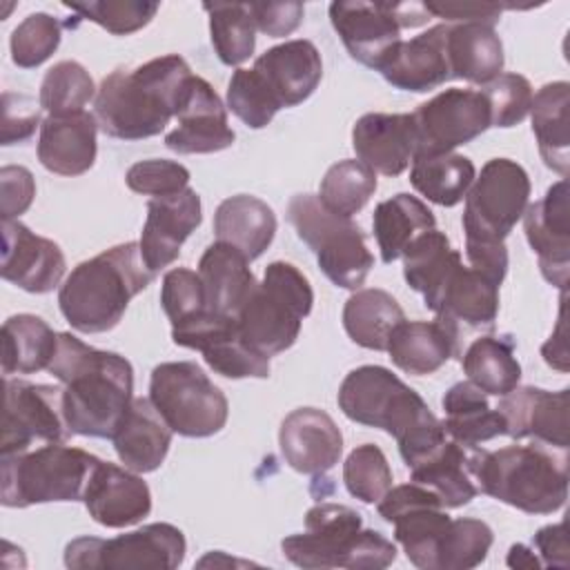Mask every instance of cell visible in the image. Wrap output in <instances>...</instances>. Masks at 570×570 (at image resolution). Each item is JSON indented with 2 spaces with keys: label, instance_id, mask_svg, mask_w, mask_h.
<instances>
[{
  "label": "cell",
  "instance_id": "1",
  "mask_svg": "<svg viewBox=\"0 0 570 570\" xmlns=\"http://www.w3.org/2000/svg\"><path fill=\"white\" fill-rule=\"evenodd\" d=\"M47 370L65 385L62 407L71 434L111 439L134 401L131 363L60 332Z\"/></svg>",
  "mask_w": 570,
  "mask_h": 570
},
{
  "label": "cell",
  "instance_id": "2",
  "mask_svg": "<svg viewBox=\"0 0 570 570\" xmlns=\"http://www.w3.org/2000/svg\"><path fill=\"white\" fill-rule=\"evenodd\" d=\"M338 407L350 421L394 436L407 468L423 461L448 436L443 421L432 414L421 394L381 365L352 370L338 387Z\"/></svg>",
  "mask_w": 570,
  "mask_h": 570
},
{
  "label": "cell",
  "instance_id": "3",
  "mask_svg": "<svg viewBox=\"0 0 570 570\" xmlns=\"http://www.w3.org/2000/svg\"><path fill=\"white\" fill-rule=\"evenodd\" d=\"M191 69L178 53L154 58L131 71L116 69L102 78L94 116L98 127L118 140H142L160 134L178 114Z\"/></svg>",
  "mask_w": 570,
  "mask_h": 570
},
{
  "label": "cell",
  "instance_id": "4",
  "mask_svg": "<svg viewBox=\"0 0 570 570\" xmlns=\"http://www.w3.org/2000/svg\"><path fill=\"white\" fill-rule=\"evenodd\" d=\"M154 276L142 261L138 243L129 240L109 247L71 269L58 292L60 312L82 334L109 332L120 323L129 301Z\"/></svg>",
  "mask_w": 570,
  "mask_h": 570
},
{
  "label": "cell",
  "instance_id": "5",
  "mask_svg": "<svg viewBox=\"0 0 570 570\" xmlns=\"http://www.w3.org/2000/svg\"><path fill=\"white\" fill-rule=\"evenodd\" d=\"M283 554L307 570H383L396 559L394 543L379 530L363 528L356 510L316 503L305 514V532L281 541Z\"/></svg>",
  "mask_w": 570,
  "mask_h": 570
},
{
  "label": "cell",
  "instance_id": "6",
  "mask_svg": "<svg viewBox=\"0 0 570 570\" xmlns=\"http://www.w3.org/2000/svg\"><path fill=\"white\" fill-rule=\"evenodd\" d=\"M479 490L528 514H552L568 499V448L541 441L481 452Z\"/></svg>",
  "mask_w": 570,
  "mask_h": 570
},
{
  "label": "cell",
  "instance_id": "7",
  "mask_svg": "<svg viewBox=\"0 0 570 570\" xmlns=\"http://www.w3.org/2000/svg\"><path fill=\"white\" fill-rule=\"evenodd\" d=\"M312 305L314 292L305 274L292 263L274 261L234 321L243 341L269 358L296 343Z\"/></svg>",
  "mask_w": 570,
  "mask_h": 570
},
{
  "label": "cell",
  "instance_id": "8",
  "mask_svg": "<svg viewBox=\"0 0 570 570\" xmlns=\"http://www.w3.org/2000/svg\"><path fill=\"white\" fill-rule=\"evenodd\" d=\"M98 461V456L65 443H45L20 454L2 456L0 501L7 508L82 501Z\"/></svg>",
  "mask_w": 570,
  "mask_h": 570
},
{
  "label": "cell",
  "instance_id": "9",
  "mask_svg": "<svg viewBox=\"0 0 570 570\" xmlns=\"http://www.w3.org/2000/svg\"><path fill=\"white\" fill-rule=\"evenodd\" d=\"M287 220L336 287L358 289L365 283L374 256L352 218L330 212L314 194H296L287 205Z\"/></svg>",
  "mask_w": 570,
  "mask_h": 570
},
{
  "label": "cell",
  "instance_id": "10",
  "mask_svg": "<svg viewBox=\"0 0 570 570\" xmlns=\"http://www.w3.org/2000/svg\"><path fill=\"white\" fill-rule=\"evenodd\" d=\"M149 401L180 436L203 439L227 423L229 403L218 385L191 361H169L154 367Z\"/></svg>",
  "mask_w": 570,
  "mask_h": 570
},
{
  "label": "cell",
  "instance_id": "11",
  "mask_svg": "<svg viewBox=\"0 0 570 570\" xmlns=\"http://www.w3.org/2000/svg\"><path fill=\"white\" fill-rule=\"evenodd\" d=\"M430 18L423 2L336 0L330 4L332 27L347 53L376 71L401 42V29L421 27Z\"/></svg>",
  "mask_w": 570,
  "mask_h": 570
},
{
  "label": "cell",
  "instance_id": "12",
  "mask_svg": "<svg viewBox=\"0 0 570 570\" xmlns=\"http://www.w3.org/2000/svg\"><path fill=\"white\" fill-rule=\"evenodd\" d=\"M185 537L171 523H147L114 539L78 537L65 548V566L78 570H174L185 559Z\"/></svg>",
  "mask_w": 570,
  "mask_h": 570
},
{
  "label": "cell",
  "instance_id": "13",
  "mask_svg": "<svg viewBox=\"0 0 570 570\" xmlns=\"http://www.w3.org/2000/svg\"><path fill=\"white\" fill-rule=\"evenodd\" d=\"M530 203L528 171L510 158H492L465 194V240L503 243Z\"/></svg>",
  "mask_w": 570,
  "mask_h": 570
},
{
  "label": "cell",
  "instance_id": "14",
  "mask_svg": "<svg viewBox=\"0 0 570 570\" xmlns=\"http://www.w3.org/2000/svg\"><path fill=\"white\" fill-rule=\"evenodd\" d=\"M69 436L62 387L4 376L2 456L20 454L45 443H65Z\"/></svg>",
  "mask_w": 570,
  "mask_h": 570
},
{
  "label": "cell",
  "instance_id": "15",
  "mask_svg": "<svg viewBox=\"0 0 570 570\" xmlns=\"http://www.w3.org/2000/svg\"><path fill=\"white\" fill-rule=\"evenodd\" d=\"M376 508L383 521L394 525V539L401 543L410 563L421 570H436L439 543L452 521L439 497L410 481L390 488Z\"/></svg>",
  "mask_w": 570,
  "mask_h": 570
},
{
  "label": "cell",
  "instance_id": "16",
  "mask_svg": "<svg viewBox=\"0 0 570 570\" xmlns=\"http://www.w3.org/2000/svg\"><path fill=\"white\" fill-rule=\"evenodd\" d=\"M416 156L450 154L479 138L490 122V107L481 89H445L421 102L412 114Z\"/></svg>",
  "mask_w": 570,
  "mask_h": 570
},
{
  "label": "cell",
  "instance_id": "17",
  "mask_svg": "<svg viewBox=\"0 0 570 570\" xmlns=\"http://www.w3.org/2000/svg\"><path fill=\"white\" fill-rule=\"evenodd\" d=\"M171 338L180 347L203 354L205 363L227 379H267L269 358L249 347L232 316L203 309L176 325Z\"/></svg>",
  "mask_w": 570,
  "mask_h": 570
},
{
  "label": "cell",
  "instance_id": "18",
  "mask_svg": "<svg viewBox=\"0 0 570 570\" xmlns=\"http://www.w3.org/2000/svg\"><path fill=\"white\" fill-rule=\"evenodd\" d=\"M428 309L436 314V321L452 334L461 352V343L470 334L494 330L499 285L470 265L456 263Z\"/></svg>",
  "mask_w": 570,
  "mask_h": 570
},
{
  "label": "cell",
  "instance_id": "19",
  "mask_svg": "<svg viewBox=\"0 0 570 570\" xmlns=\"http://www.w3.org/2000/svg\"><path fill=\"white\" fill-rule=\"evenodd\" d=\"M176 118L178 127L165 136V147L176 154H214L234 145L227 109L200 76L189 78Z\"/></svg>",
  "mask_w": 570,
  "mask_h": 570
},
{
  "label": "cell",
  "instance_id": "20",
  "mask_svg": "<svg viewBox=\"0 0 570 570\" xmlns=\"http://www.w3.org/2000/svg\"><path fill=\"white\" fill-rule=\"evenodd\" d=\"M67 263L58 243L33 234L20 220H2L4 281L31 294H47L60 285Z\"/></svg>",
  "mask_w": 570,
  "mask_h": 570
},
{
  "label": "cell",
  "instance_id": "21",
  "mask_svg": "<svg viewBox=\"0 0 570 570\" xmlns=\"http://www.w3.org/2000/svg\"><path fill=\"white\" fill-rule=\"evenodd\" d=\"M523 229L539 258L548 283L566 292L570 267V220H568V180L554 183L546 196L523 212Z\"/></svg>",
  "mask_w": 570,
  "mask_h": 570
},
{
  "label": "cell",
  "instance_id": "22",
  "mask_svg": "<svg viewBox=\"0 0 570 570\" xmlns=\"http://www.w3.org/2000/svg\"><path fill=\"white\" fill-rule=\"evenodd\" d=\"M200 220V196L189 187L178 194L149 198L147 220L138 240L145 265L154 274L171 265L178 258L183 243Z\"/></svg>",
  "mask_w": 570,
  "mask_h": 570
},
{
  "label": "cell",
  "instance_id": "23",
  "mask_svg": "<svg viewBox=\"0 0 570 570\" xmlns=\"http://www.w3.org/2000/svg\"><path fill=\"white\" fill-rule=\"evenodd\" d=\"M82 501L89 517L105 528L136 525L151 512V492L142 476L109 461L96 463Z\"/></svg>",
  "mask_w": 570,
  "mask_h": 570
},
{
  "label": "cell",
  "instance_id": "24",
  "mask_svg": "<svg viewBox=\"0 0 570 570\" xmlns=\"http://www.w3.org/2000/svg\"><path fill=\"white\" fill-rule=\"evenodd\" d=\"M278 445L292 470L301 474H323L338 463L343 434L327 412L298 407L283 419Z\"/></svg>",
  "mask_w": 570,
  "mask_h": 570
},
{
  "label": "cell",
  "instance_id": "25",
  "mask_svg": "<svg viewBox=\"0 0 570 570\" xmlns=\"http://www.w3.org/2000/svg\"><path fill=\"white\" fill-rule=\"evenodd\" d=\"M512 439H534L548 445L568 448L570 390L548 392L541 387H514L497 407Z\"/></svg>",
  "mask_w": 570,
  "mask_h": 570
},
{
  "label": "cell",
  "instance_id": "26",
  "mask_svg": "<svg viewBox=\"0 0 570 570\" xmlns=\"http://www.w3.org/2000/svg\"><path fill=\"white\" fill-rule=\"evenodd\" d=\"M352 147L356 158L374 174H403L416 156L412 114L372 111L361 116L352 127Z\"/></svg>",
  "mask_w": 570,
  "mask_h": 570
},
{
  "label": "cell",
  "instance_id": "27",
  "mask_svg": "<svg viewBox=\"0 0 570 570\" xmlns=\"http://www.w3.org/2000/svg\"><path fill=\"white\" fill-rule=\"evenodd\" d=\"M445 38L448 24L443 22L410 40H401L385 60V65L379 69L385 82L396 89L416 94L441 87L445 80L452 78Z\"/></svg>",
  "mask_w": 570,
  "mask_h": 570
},
{
  "label": "cell",
  "instance_id": "28",
  "mask_svg": "<svg viewBox=\"0 0 570 570\" xmlns=\"http://www.w3.org/2000/svg\"><path fill=\"white\" fill-rule=\"evenodd\" d=\"M481 452L479 445L445 439L434 452L410 468L412 481L432 490L443 508H461L481 492L476 481Z\"/></svg>",
  "mask_w": 570,
  "mask_h": 570
},
{
  "label": "cell",
  "instance_id": "29",
  "mask_svg": "<svg viewBox=\"0 0 570 570\" xmlns=\"http://www.w3.org/2000/svg\"><path fill=\"white\" fill-rule=\"evenodd\" d=\"M98 120L89 111L47 116L40 125L38 160L58 176H80L96 160Z\"/></svg>",
  "mask_w": 570,
  "mask_h": 570
},
{
  "label": "cell",
  "instance_id": "30",
  "mask_svg": "<svg viewBox=\"0 0 570 570\" xmlns=\"http://www.w3.org/2000/svg\"><path fill=\"white\" fill-rule=\"evenodd\" d=\"M254 69L276 94L281 107H296L307 100L323 78L321 53L314 42L303 38L267 49L254 60Z\"/></svg>",
  "mask_w": 570,
  "mask_h": 570
},
{
  "label": "cell",
  "instance_id": "31",
  "mask_svg": "<svg viewBox=\"0 0 570 570\" xmlns=\"http://www.w3.org/2000/svg\"><path fill=\"white\" fill-rule=\"evenodd\" d=\"M171 428L158 414L149 399H134L120 419L111 441L120 463L138 474L154 472L163 465L169 445Z\"/></svg>",
  "mask_w": 570,
  "mask_h": 570
},
{
  "label": "cell",
  "instance_id": "32",
  "mask_svg": "<svg viewBox=\"0 0 570 570\" xmlns=\"http://www.w3.org/2000/svg\"><path fill=\"white\" fill-rule=\"evenodd\" d=\"M198 276L205 289L207 309L232 318H236L243 303L258 285L249 269V261L236 247L220 240L212 243L200 256Z\"/></svg>",
  "mask_w": 570,
  "mask_h": 570
},
{
  "label": "cell",
  "instance_id": "33",
  "mask_svg": "<svg viewBox=\"0 0 570 570\" xmlns=\"http://www.w3.org/2000/svg\"><path fill=\"white\" fill-rule=\"evenodd\" d=\"M214 234L216 240L236 247L247 261H254L274 240L276 214L265 200L236 194L216 207Z\"/></svg>",
  "mask_w": 570,
  "mask_h": 570
},
{
  "label": "cell",
  "instance_id": "34",
  "mask_svg": "<svg viewBox=\"0 0 570 570\" xmlns=\"http://www.w3.org/2000/svg\"><path fill=\"white\" fill-rule=\"evenodd\" d=\"M392 363L414 376L432 374L452 356H461L452 334L434 321H403L387 341Z\"/></svg>",
  "mask_w": 570,
  "mask_h": 570
},
{
  "label": "cell",
  "instance_id": "35",
  "mask_svg": "<svg viewBox=\"0 0 570 570\" xmlns=\"http://www.w3.org/2000/svg\"><path fill=\"white\" fill-rule=\"evenodd\" d=\"M445 49L452 78L488 85L503 71V42L494 27L479 22L448 24Z\"/></svg>",
  "mask_w": 570,
  "mask_h": 570
},
{
  "label": "cell",
  "instance_id": "36",
  "mask_svg": "<svg viewBox=\"0 0 570 570\" xmlns=\"http://www.w3.org/2000/svg\"><path fill=\"white\" fill-rule=\"evenodd\" d=\"M568 107H570V85L566 80L543 85L530 105L532 131L539 142V154L552 171L561 178L570 169V129H568Z\"/></svg>",
  "mask_w": 570,
  "mask_h": 570
},
{
  "label": "cell",
  "instance_id": "37",
  "mask_svg": "<svg viewBox=\"0 0 570 570\" xmlns=\"http://www.w3.org/2000/svg\"><path fill=\"white\" fill-rule=\"evenodd\" d=\"M445 410V434L465 445H481L505 434V421L499 410H492L488 394L470 381L454 383L441 401Z\"/></svg>",
  "mask_w": 570,
  "mask_h": 570
},
{
  "label": "cell",
  "instance_id": "38",
  "mask_svg": "<svg viewBox=\"0 0 570 570\" xmlns=\"http://www.w3.org/2000/svg\"><path fill=\"white\" fill-rule=\"evenodd\" d=\"M372 227L383 263H394L416 236L436 227V218L416 196L396 194L376 205Z\"/></svg>",
  "mask_w": 570,
  "mask_h": 570
},
{
  "label": "cell",
  "instance_id": "39",
  "mask_svg": "<svg viewBox=\"0 0 570 570\" xmlns=\"http://www.w3.org/2000/svg\"><path fill=\"white\" fill-rule=\"evenodd\" d=\"M403 321L405 314L396 298L379 287L356 289L343 307V327L347 336L365 350H387L390 334Z\"/></svg>",
  "mask_w": 570,
  "mask_h": 570
},
{
  "label": "cell",
  "instance_id": "40",
  "mask_svg": "<svg viewBox=\"0 0 570 570\" xmlns=\"http://www.w3.org/2000/svg\"><path fill=\"white\" fill-rule=\"evenodd\" d=\"M58 347V334L33 314H16L2 325V374L47 370Z\"/></svg>",
  "mask_w": 570,
  "mask_h": 570
},
{
  "label": "cell",
  "instance_id": "41",
  "mask_svg": "<svg viewBox=\"0 0 570 570\" xmlns=\"http://www.w3.org/2000/svg\"><path fill=\"white\" fill-rule=\"evenodd\" d=\"M514 338L510 334L474 338L461 354L463 372L468 381L481 392L492 396H505L519 385L521 365L514 356Z\"/></svg>",
  "mask_w": 570,
  "mask_h": 570
},
{
  "label": "cell",
  "instance_id": "42",
  "mask_svg": "<svg viewBox=\"0 0 570 570\" xmlns=\"http://www.w3.org/2000/svg\"><path fill=\"white\" fill-rule=\"evenodd\" d=\"M401 258L405 283L423 294L425 307L432 305L454 265L461 263V254L452 249L450 238L436 227L416 236Z\"/></svg>",
  "mask_w": 570,
  "mask_h": 570
},
{
  "label": "cell",
  "instance_id": "43",
  "mask_svg": "<svg viewBox=\"0 0 570 570\" xmlns=\"http://www.w3.org/2000/svg\"><path fill=\"white\" fill-rule=\"evenodd\" d=\"M474 163L454 151L414 158L410 169L412 187L441 207H454L461 203L474 183Z\"/></svg>",
  "mask_w": 570,
  "mask_h": 570
},
{
  "label": "cell",
  "instance_id": "44",
  "mask_svg": "<svg viewBox=\"0 0 570 570\" xmlns=\"http://www.w3.org/2000/svg\"><path fill=\"white\" fill-rule=\"evenodd\" d=\"M209 13V33L216 56L223 65L236 67L245 62L256 47V24L247 4L240 2H205Z\"/></svg>",
  "mask_w": 570,
  "mask_h": 570
},
{
  "label": "cell",
  "instance_id": "45",
  "mask_svg": "<svg viewBox=\"0 0 570 570\" xmlns=\"http://www.w3.org/2000/svg\"><path fill=\"white\" fill-rule=\"evenodd\" d=\"M374 191L376 174L367 165L361 160H341L325 171L318 198L330 212L352 218L367 205Z\"/></svg>",
  "mask_w": 570,
  "mask_h": 570
},
{
  "label": "cell",
  "instance_id": "46",
  "mask_svg": "<svg viewBox=\"0 0 570 570\" xmlns=\"http://www.w3.org/2000/svg\"><path fill=\"white\" fill-rule=\"evenodd\" d=\"M96 94L89 71L76 60H62L45 73L38 102L49 116H69L85 111V105L96 100Z\"/></svg>",
  "mask_w": 570,
  "mask_h": 570
},
{
  "label": "cell",
  "instance_id": "47",
  "mask_svg": "<svg viewBox=\"0 0 570 570\" xmlns=\"http://www.w3.org/2000/svg\"><path fill=\"white\" fill-rule=\"evenodd\" d=\"M492 528L472 517L452 519L436 554V570H468L485 561L492 548Z\"/></svg>",
  "mask_w": 570,
  "mask_h": 570
},
{
  "label": "cell",
  "instance_id": "48",
  "mask_svg": "<svg viewBox=\"0 0 570 570\" xmlns=\"http://www.w3.org/2000/svg\"><path fill=\"white\" fill-rule=\"evenodd\" d=\"M227 107L238 120H243L252 129L267 127L276 111L283 109L276 94L254 67H238L232 73L227 85Z\"/></svg>",
  "mask_w": 570,
  "mask_h": 570
},
{
  "label": "cell",
  "instance_id": "49",
  "mask_svg": "<svg viewBox=\"0 0 570 570\" xmlns=\"http://www.w3.org/2000/svg\"><path fill=\"white\" fill-rule=\"evenodd\" d=\"M347 492L363 503H379L392 488V470L383 450L374 443L356 445L343 463Z\"/></svg>",
  "mask_w": 570,
  "mask_h": 570
},
{
  "label": "cell",
  "instance_id": "50",
  "mask_svg": "<svg viewBox=\"0 0 570 570\" xmlns=\"http://www.w3.org/2000/svg\"><path fill=\"white\" fill-rule=\"evenodd\" d=\"M60 45V22L45 13L27 16L11 33V60L22 69H33L51 58Z\"/></svg>",
  "mask_w": 570,
  "mask_h": 570
},
{
  "label": "cell",
  "instance_id": "51",
  "mask_svg": "<svg viewBox=\"0 0 570 570\" xmlns=\"http://www.w3.org/2000/svg\"><path fill=\"white\" fill-rule=\"evenodd\" d=\"M71 11L91 20L107 29L114 36H127L145 24L158 11V2L147 0H100V2H85V4H67Z\"/></svg>",
  "mask_w": 570,
  "mask_h": 570
},
{
  "label": "cell",
  "instance_id": "52",
  "mask_svg": "<svg viewBox=\"0 0 570 570\" xmlns=\"http://www.w3.org/2000/svg\"><path fill=\"white\" fill-rule=\"evenodd\" d=\"M483 96L490 107L492 127H514L528 114L532 105V85L521 73H499L492 82L483 85Z\"/></svg>",
  "mask_w": 570,
  "mask_h": 570
},
{
  "label": "cell",
  "instance_id": "53",
  "mask_svg": "<svg viewBox=\"0 0 570 570\" xmlns=\"http://www.w3.org/2000/svg\"><path fill=\"white\" fill-rule=\"evenodd\" d=\"M125 183L131 191L142 196H169L187 189L189 169L176 160L165 158L138 160L127 169Z\"/></svg>",
  "mask_w": 570,
  "mask_h": 570
},
{
  "label": "cell",
  "instance_id": "54",
  "mask_svg": "<svg viewBox=\"0 0 570 570\" xmlns=\"http://www.w3.org/2000/svg\"><path fill=\"white\" fill-rule=\"evenodd\" d=\"M160 305L171 325L207 309L205 289L198 272L187 267H174L165 274L160 287Z\"/></svg>",
  "mask_w": 570,
  "mask_h": 570
},
{
  "label": "cell",
  "instance_id": "55",
  "mask_svg": "<svg viewBox=\"0 0 570 570\" xmlns=\"http://www.w3.org/2000/svg\"><path fill=\"white\" fill-rule=\"evenodd\" d=\"M40 122V102L36 105L22 94H2V145H13L31 138Z\"/></svg>",
  "mask_w": 570,
  "mask_h": 570
},
{
  "label": "cell",
  "instance_id": "56",
  "mask_svg": "<svg viewBox=\"0 0 570 570\" xmlns=\"http://www.w3.org/2000/svg\"><path fill=\"white\" fill-rule=\"evenodd\" d=\"M36 196V180L27 167L7 165L0 169V212L2 220H16Z\"/></svg>",
  "mask_w": 570,
  "mask_h": 570
},
{
  "label": "cell",
  "instance_id": "57",
  "mask_svg": "<svg viewBox=\"0 0 570 570\" xmlns=\"http://www.w3.org/2000/svg\"><path fill=\"white\" fill-rule=\"evenodd\" d=\"M247 7L256 29L269 38H283L296 31L305 13L303 2H249Z\"/></svg>",
  "mask_w": 570,
  "mask_h": 570
},
{
  "label": "cell",
  "instance_id": "58",
  "mask_svg": "<svg viewBox=\"0 0 570 570\" xmlns=\"http://www.w3.org/2000/svg\"><path fill=\"white\" fill-rule=\"evenodd\" d=\"M430 16L443 18L445 24L479 22L494 27L503 7L494 2H423Z\"/></svg>",
  "mask_w": 570,
  "mask_h": 570
},
{
  "label": "cell",
  "instance_id": "59",
  "mask_svg": "<svg viewBox=\"0 0 570 570\" xmlns=\"http://www.w3.org/2000/svg\"><path fill=\"white\" fill-rule=\"evenodd\" d=\"M465 256L470 267L490 278L501 287L508 274V249L505 243H483V240H465Z\"/></svg>",
  "mask_w": 570,
  "mask_h": 570
},
{
  "label": "cell",
  "instance_id": "60",
  "mask_svg": "<svg viewBox=\"0 0 570 570\" xmlns=\"http://www.w3.org/2000/svg\"><path fill=\"white\" fill-rule=\"evenodd\" d=\"M532 546L541 554V566L568 568V539L563 521L537 530Z\"/></svg>",
  "mask_w": 570,
  "mask_h": 570
},
{
  "label": "cell",
  "instance_id": "61",
  "mask_svg": "<svg viewBox=\"0 0 570 570\" xmlns=\"http://www.w3.org/2000/svg\"><path fill=\"white\" fill-rule=\"evenodd\" d=\"M541 354L548 365L566 372L568 370V347H566V292H561V309H559V323L557 334L550 336V341L541 347Z\"/></svg>",
  "mask_w": 570,
  "mask_h": 570
},
{
  "label": "cell",
  "instance_id": "62",
  "mask_svg": "<svg viewBox=\"0 0 570 570\" xmlns=\"http://www.w3.org/2000/svg\"><path fill=\"white\" fill-rule=\"evenodd\" d=\"M508 566L510 568H541V561L537 559L532 548H528L523 543H514L508 552Z\"/></svg>",
  "mask_w": 570,
  "mask_h": 570
}]
</instances>
